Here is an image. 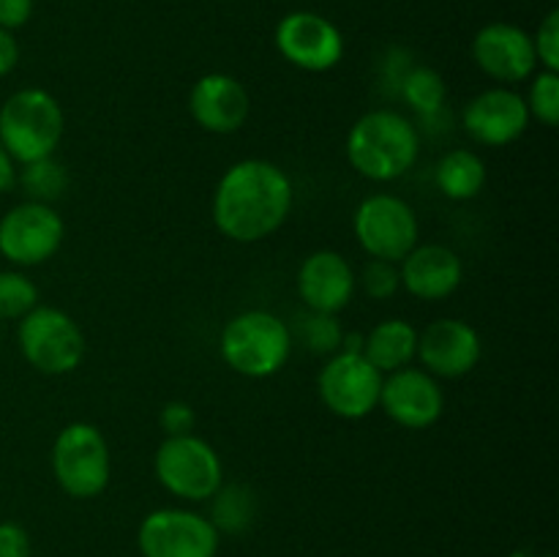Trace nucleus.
Returning <instances> with one entry per match:
<instances>
[{
	"instance_id": "8",
	"label": "nucleus",
	"mask_w": 559,
	"mask_h": 557,
	"mask_svg": "<svg viewBox=\"0 0 559 557\" xmlns=\"http://www.w3.org/2000/svg\"><path fill=\"white\" fill-rule=\"evenodd\" d=\"M353 233L369 260L402 262L420 240V222L415 208L404 197L369 194L353 216Z\"/></svg>"
},
{
	"instance_id": "17",
	"label": "nucleus",
	"mask_w": 559,
	"mask_h": 557,
	"mask_svg": "<svg viewBox=\"0 0 559 557\" xmlns=\"http://www.w3.org/2000/svg\"><path fill=\"white\" fill-rule=\"evenodd\" d=\"M295 287H298V298L304 300L306 311L338 315L355 298L358 273L338 251L317 249L300 262Z\"/></svg>"
},
{
	"instance_id": "7",
	"label": "nucleus",
	"mask_w": 559,
	"mask_h": 557,
	"mask_svg": "<svg viewBox=\"0 0 559 557\" xmlns=\"http://www.w3.org/2000/svg\"><path fill=\"white\" fill-rule=\"evenodd\" d=\"M153 473L169 495L186 502L211 500L224 484L222 457L194 431L164 437L153 457Z\"/></svg>"
},
{
	"instance_id": "3",
	"label": "nucleus",
	"mask_w": 559,
	"mask_h": 557,
	"mask_svg": "<svg viewBox=\"0 0 559 557\" xmlns=\"http://www.w3.org/2000/svg\"><path fill=\"white\" fill-rule=\"evenodd\" d=\"M63 131V107L44 87H22L0 104V145L20 167L55 156Z\"/></svg>"
},
{
	"instance_id": "28",
	"label": "nucleus",
	"mask_w": 559,
	"mask_h": 557,
	"mask_svg": "<svg viewBox=\"0 0 559 557\" xmlns=\"http://www.w3.org/2000/svg\"><path fill=\"white\" fill-rule=\"evenodd\" d=\"M358 284L371 300H388L402 289V278H399L396 262L385 260H369L360 271Z\"/></svg>"
},
{
	"instance_id": "20",
	"label": "nucleus",
	"mask_w": 559,
	"mask_h": 557,
	"mask_svg": "<svg viewBox=\"0 0 559 557\" xmlns=\"http://www.w3.org/2000/svg\"><path fill=\"white\" fill-rule=\"evenodd\" d=\"M415 347H418V328L402 317L377 322L364 336L366 360L382 375H391V371L413 364Z\"/></svg>"
},
{
	"instance_id": "13",
	"label": "nucleus",
	"mask_w": 559,
	"mask_h": 557,
	"mask_svg": "<svg viewBox=\"0 0 559 557\" xmlns=\"http://www.w3.org/2000/svg\"><path fill=\"white\" fill-rule=\"evenodd\" d=\"M388 418L402 429L420 431L435 426L445 413V391L440 380L420 366H404L382 377L380 404Z\"/></svg>"
},
{
	"instance_id": "32",
	"label": "nucleus",
	"mask_w": 559,
	"mask_h": 557,
	"mask_svg": "<svg viewBox=\"0 0 559 557\" xmlns=\"http://www.w3.org/2000/svg\"><path fill=\"white\" fill-rule=\"evenodd\" d=\"M33 0H0V27L20 31L31 22Z\"/></svg>"
},
{
	"instance_id": "31",
	"label": "nucleus",
	"mask_w": 559,
	"mask_h": 557,
	"mask_svg": "<svg viewBox=\"0 0 559 557\" xmlns=\"http://www.w3.org/2000/svg\"><path fill=\"white\" fill-rule=\"evenodd\" d=\"M0 557H31V535L22 524L0 522Z\"/></svg>"
},
{
	"instance_id": "1",
	"label": "nucleus",
	"mask_w": 559,
	"mask_h": 557,
	"mask_svg": "<svg viewBox=\"0 0 559 557\" xmlns=\"http://www.w3.org/2000/svg\"><path fill=\"white\" fill-rule=\"evenodd\" d=\"M295 186L278 164L243 158L227 167L213 191L211 216L218 233L235 244H260L289 218Z\"/></svg>"
},
{
	"instance_id": "10",
	"label": "nucleus",
	"mask_w": 559,
	"mask_h": 557,
	"mask_svg": "<svg viewBox=\"0 0 559 557\" xmlns=\"http://www.w3.org/2000/svg\"><path fill=\"white\" fill-rule=\"evenodd\" d=\"M382 377L385 375L377 371L364 353L338 349L322 364L317 375V393L331 415L342 420H360L380 404Z\"/></svg>"
},
{
	"instance_id": "9",
	"label": "nucleus",
	"mask_w": 559,
	"mask_h": 557,
	"mask_svg": "<svg viewBox=\"0 0 559 557\" xmlns=\"http://www.w3.org/2000/svg\"><path fill=\"white\" fill-rule=\"evenodd\" d=\"M66 238V222L52 205L25 200L0 216V257L14 268L52 260Z\"/></svg>"
},
{
	"instance_id": "22",
	"label": "nucleus",
	"mask_w": 559,
	"mask_h": 557,
	"mask_svg": "<svg viewBox=\"0 0 559 557\" xmlns=\"http://www.w3.org/2000/svg\"><path fill=\"white\" fill-rule=\"evenodd\" d=\"M399 96L407 102L413 112L429 120L445 112L448 85L440 71L431 69V66H409L399 80Z\"/></svg>"
},
{
	"instance_id": "2",
	"label": "nucleus",
	"mask_w": 559,
	"mask_h": 557,
	"mask_svg": "<svg viewBox=\"0 0 559 557\" xmlns=\"http://www.w3.org/2000/svg\"><path fill=\"white\" fill-rule=\"evenodd\" d=\"M347 162L360 178L391 183L404 178L420 156V134L396 109H369L347 131Z\"/></svg>"
},
{
	"instance_id": "34",
	"label": "nucleus",
	"mask_w": 559,
	"mask_h": 557,
	"mask_svg": "<svg viewBox=\"0 0 559 557\" xmlns=\"http://www.w3.org/2000/svg\"><path fill=\"white\" fill-rule=\"evenodd\" d=\"M14 183H16V164L11 162V156L3 151V145H0V194H5Z\"/></svg>"
},
{
	"instance_id": "26",
	"label": "nucleus",
	"mask_w": 559,
	"mask_h": 557,
	"mask_svg": "<svg viewBox=\"0 0 559 557\" xmlns=\"http://www.w3.org/2000/svg\"><path fill=\"white\" fill-rule=\"evenodd\" d=\"M530 120H538L546 129L559 123V71L538 69L530 76V91L524 96Z\"/></svg>"
},
{
	"instance_id": "25",
	"label": "nucleus",
	"mask_w": 559,
	"mask_h": 557,
	"mask_svg": "<svg viewBox=\"0 0 559 557\" xmlns=\"http://www.w3.org/2000/svg\"><path fill=\"white\" fill-rule=\"evenodd\" d=\"M38 306V287L20 268L0 271V320H22Z\"/></svg>"
},
{
	"instance_id": "12",
	"label": "nucleus",
	"mask_w": 559,
	"mask_h": 557,
	"mask_svg": "<svg viewBox=\"0 0 559 557\" xmlns=\"http://www.w3.org/2000/svg\"><path fill=\"white\" fill-rule=\"evenodd\" d=\"M278 55L289 66L309 74H322L342 63L344 36L328 16L317 11H289L273 33Z\"/></svg>"
},
{
	"instance_id": "21",
	"label": "nucleus",
	"mask_w": 559,
	"mask_h": 557,
	"mask_svg": "<svg viewBox=\"0 0 559 557\" xmlns=\"http://www.w3.org/2000/svg\"><path fill=\"white\" fill-rule=\"evenodd\" d=\"M435 186L451 202L475 200L486 186L484 158L469 147H453L442 153L435 167Z\"/></svg>"
},
{
	"instance_id": "14",
	"label": "nucleus",
	"mask_w": 559,
	"mask_h": 557,
	"mask_svg": "<svg viewBox=\"0 0 559 557\" xmlns=\"http://www.w3.org/2000/svg\"><path fill=\"white\" fill-rule=\"evenodd\" d=\"M480 355H484V342L467 320L440 317L418 331L415 358L420 360V369H426L437 380L440 377L459 380L469 375L480 364Z\"/></svg>"
},
{
	"instance_id": "4",
	"label": "nucleus",
	"mask_w": 559,
	"mask_h": 557,
	"mask_svg": "<svg viewBox=\"0 0 559 557\" xmlns=\"http://www.w3.org/2000/svg\"><path fill=\"white\" fill-rule=\"evenodd\" d=\"M218 353L235 375L267 380L287 366L293 355V331L267 309L240 311L222 328Z\"/></svg>"
},
{
	"instance_id": "29",
	"label": "nucleus",
	"mask_w": 559,
	"mask_h": 557,
	"mask_svg": "<svg viewBox=\"0 0 559 557\" xmlns=\"http://www.w3.org/2000/svg\"><path fill=\"white\" fill-rule=\"evenodd\" d=\"M535 58L546 71H559V11L551 9L533 36Z\"/></svg>"
},
{
	"instance_id": "24",
	"label": "nucleus",
	"mask_w": 559,
	"mask_h": 557,
	"mask_svg": "<svg viewBox=\"0 0 559 557\" xmlns=\"http://www.w3.org/2000/svg\"><path fill=\"white\" fill-rule=\"evenodd\" d=\"M16 183L25 189L27 200L52 205L69 189V173H66L63 164L55 162V156H49L41 158V162L25 164L22 173H16Z\"/></svg>"
},
{
	"instance_id": "19",
	"label": "nucleus",
	"mask_w": 559,
	"mask_h": 557,
	"mask_svg": "<svg viewBox=\"0 0 559 557\" xmlns=\"http://www.w3.org/2000/svg\"><path fill=\"white\" fill-rule=\"evenodd\" d=\"M402 287L418 300H445L462 287L464 262L451 246L418 244L399 262Z\"/></svg>"
},
{
	"instance_id": "27",
	"label": "nucleus",
	"mask_w": 559,
	"mask_h": 557,
	"mask_svg": "<svg viewBox=\"0 0 559 557\" xmlns=\"http://www.w3.org/2000/svg\"><path fill=\"white\" fill-rule=\"evenodd\" d=\"M300 339L306 349L314 355H333L342 349L344 328L338 315H320V311H306L304 325H300Z\"/></svg>"
},
{
	"instance_id": "33",
	"label": "nucleus",
	"mask_w": 559,
	"mask_h": 557,
	"mask_svg": "<svg viewBox=\"0 0 559 557\" xmlns=\"http://www.w3.org/2000/svg\"><path fill=\"white\" fill-rule=\"evenodd\" d=\"M20 63V44H16L14 31L0 27V76H9Z\"/></svg>"
},
{
	"instance_id": "23",
	"label": "nucleus",
	"mask_w": 559,
	"mask_h": 557,
	"mask_svg": "<svg viewBox=\"0 0 559 557\" xmlns=\"http://www.w3.org/2000/svg\"><path fill=\"white\" fill-rule=\"evenodd\" d=\"M211 524L218 530V533H243L249 530V524L254 522L257 500L254 491L243 484H229L216 491L211 497Z\"/></svg>"
},
{
	"instance_id": "30",
	"label": "nucleus",
	"mask_w": 559,
	"mask_h": 557,
	"mask_svg": "<svg viewBox=\"0 0 559 557\" xmlns=\"http://www.w3.org/2000/svg\"><path fill=\"white\" fill-rule=\"evenodd\" d=\"M197 424V413L189 402H167L162 410H158V426H162L164 437H175V435H189L194 431Z\"/></svg>"
},
{
	"instance_id": "18",
	"label": "nucleus",
	"mask_w": 559,
	"mask_h": 557,
	"mask_svg": "<svg viewBox=\"0 0 559 557\" xmlns=\"http://www.w3.org/2000/svg\"><path fill=\"white\" fill-rule=\"evenodd\" d=\"M189 115L202 131L235 134L251 115V98L243 82L224 71L202 74L189 91Z\"/></svg>"
},
{
	"instance_id": "5",
	"label": "nucleus",
	"mask_w": 559,
	"mask_h": 557,
	"mask_svg": "<svg viewBox=\"0 0 559 557\" xmlns=\"http://www.w3.org/2000/svg\"><path fill=\"white\" fill-rule=\"evenodd\" d=\"M16 344L27 366L47 377L71 375L85 358V333L69 311L41 306L16 320Z\"/></svg>"
},
{
	"instance_id": "11",
	"label": "nucleus",
	"mask_w": 559,
	"mask_h": 557,
	"mask_svg": "<svg viewBox=\"0 0 559 557\" xmlns=\"http://www.w3.org/2000/svg\"><path fill=\"white\" fill-rule=\"evenodd\" d=\"M142 557H216L218 530L189 508H158L136 530Z\"/></svg>"
},
{
	"instance_id": "15",
	"label": "nucleus",
	"mask_w": 559,
	"mask_h": 557,
	"mask_svg": "<svg viewBox=\"0 0 559 557\" xmlns=\"http://www.w3.org/2000/svg\"><path fill=\"white\" fill-rule=\"evenodd\" d=\"M473 60L489 80L513 87L538 71L533 36L511 22H489L473 38Z\"/></svg>"
},
{
	"instance_id": "16",
	"label": "nucleus",
	"mask_w": 559,
	"mask_h": 557,
	"mask_svg": "<svg viewBox=\"0 0 559 557\" xmlns=\"http://www.w3.org/2000/svg\"><path fill=\"white\" fill-rule=\"evenodd\" d=\"M462 126L478 145L506 147L527 131V104L516 87L495 85L469 98L462 109Z\"/></svg>"
},
{
	"instance_id": "6",
	"label": "nucleus",
	"mask_w": 559,
	"mask_h": 557,
	"mask_svg": "<svg viewBox=\"0 0 559 557\" xmlns=\"http://www.w3.org/2000/svg\"><path fill=\"white\" fill-rule=\"evenodd\" d=\"M49 462L58 486L74 500H93L104 495L112 478L107 437L87 420H74L58 431Z\"/></svg>"
}]
</instances>
